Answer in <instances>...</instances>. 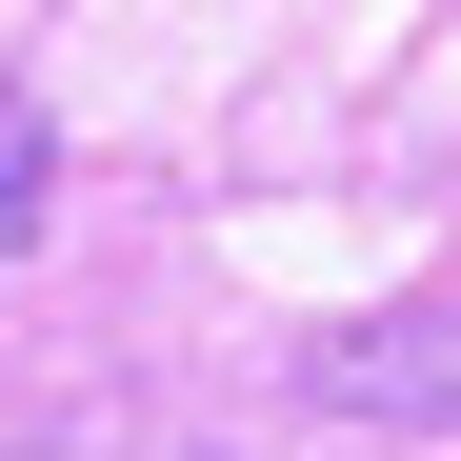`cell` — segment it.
<instances>
[{"label":"cell","instance_id":"cell-1","mask_svg":"<svg viewBox=\"0 0 461 461\" xmlns=\"http://www.w3.org/2000/svg\"><path fill=\"white\" fill-rule=\"evenodd\" d=\"M321 402H361V421H461V301H402V321H341L321 361Z\"/></svg>","mask_w":461,"mask_h":461},{"label":"cell","instance_id":"cell-2","mask_svg":"<svg viewBox=\"0 0 461 461\" xmlns=\"http://www.w3.org/2000/svg\"><path fill=\"white\" fill-rule=\"evenodd\" d=\"M41 201H60V140H41V101H21V81H0V261L41 241Z\"/></svg>","mask_w":461,"mask_h":461}]
</instances>
